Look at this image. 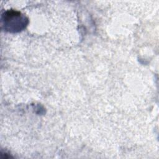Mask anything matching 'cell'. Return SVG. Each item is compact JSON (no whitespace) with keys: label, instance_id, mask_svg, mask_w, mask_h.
I'll return each mask as SVG.
<instances>
[{"label":"cell","instance_id":"cell-1","mask_svg":"<svg viewBox=\"0 0 159 159\" xmlns=\"http://www.w3.org/2000/svg\"><path fill=\"white\" fill-rule=\"evenodd\" d=\"M28 22L27 17L16 10H7L1 16L2 28L9 32L21 31L25 28Z\"/></svg>","mask_w":159,"mask_h":159}]
</instances>
